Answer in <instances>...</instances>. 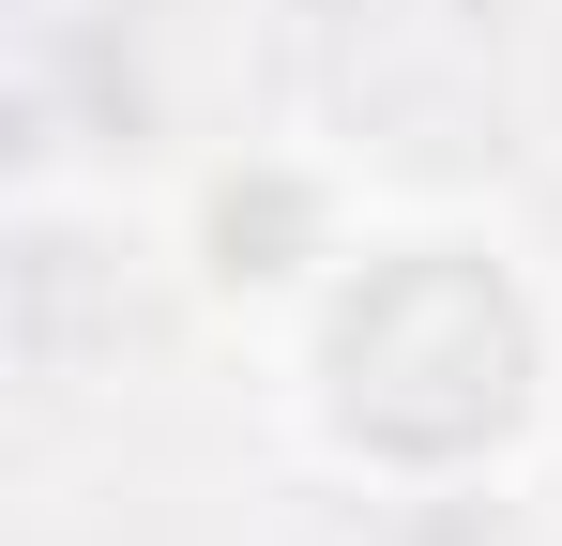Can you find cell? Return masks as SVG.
<instances>
[{
    "label": "cell",
    "instance_id": "cell-1",
    "mask_svg": "<svg viewBox=\"0 0 562 546\" xmlns=\"http://www.w3.org/2000/svg\"><path fill=\"white\" fill-rule=\"evenodd\" d=\"M289 410L335 470L457 486V470L532 441L548 319L486 228H366L350 273L289 319Z\"/></svg>",
    "mask_w": 562,
    "mask_h": 546
},
{
    "label": "cell",
    "instance_id": "cell-2",
    "mask_svg": "<svg viewBox=\"0 0 562 546\" xmlns=\"http://www.w3.org/2000/svg\"><path fill=\"white\" fill-rule=\"evenodd\" d=\"M350 182L319 168V152H213L183 182V273L198 304H228V319H304L335 273H350Z\"/></svg>",
    "mask_w": 562,
    "mask_h": 546
}]
</instances>
